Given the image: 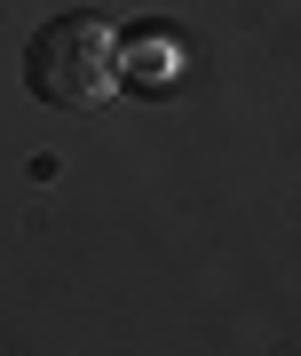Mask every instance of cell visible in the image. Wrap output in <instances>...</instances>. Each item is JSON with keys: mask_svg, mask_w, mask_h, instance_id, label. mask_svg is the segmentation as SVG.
<instances>
[{"mask_svg": "<svg viewBox=\"0 0 301 356\" xmlns=\"http://www.w3.org/2000/svg\"><path fill=\"white\" fill-rule=\"evenodd\" d=\"M24 88L56 111H95L103 95L119 88V40L103 16H48L24 40Z\"/></svg>", "mask_w": 301, "mask_h": 356, "instance_id": "cell-1", "label": "cell"}]
</instances>
